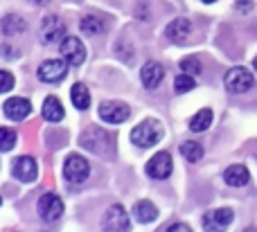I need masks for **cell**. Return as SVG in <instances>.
Wrapping results in <instances>:
<instances>
[{"instance_id":"obj_28","label":"cell","mask_w":257,"mask_h":232,"mask_svg":"<svg viewBox=\"0 0 257 232\" xmlns=\"http://www.w3.org/2000/svg\"><path fill=\"white\" fill-rule=\"evenodd\" d=\"M237 9H239L241 14H248L250 9H253V0H237Z\"/></svg>"},{"instance_id":"obj_17","label":"cell","mask_w":257,"mask_h":232,"mask_svg":"<svg viewBox=\"0 0 257 232\" xmlns=\"http://www.w3.org/2000/svg\"><path fill=\"white\" fill-rule=\"evenodd\" d=\"M133 216H136L138 223H151V221L158 219V210L151 201H138L133 205Z\"/></svg>"},{"instance_id":"obj_7","label":"cell","mask_w":257,"mask_h":232,"mask_svg":"<svg viewBox=\"0 0 257 232\" xmlns=\"http://www.w3.org/2000/svg\"><path fill=\"white\" fill-rule=\"evenodd\" d=\"M147 174L151 176V178H158V180H165L169 174H172L174 169V162H172V156H169L167 151H158L156 156L149 158V162H147Z\"/></svg>"},{"instance_id":"obj_6","label":"cell","mask_w":257,"mask_h":232,"mask_svg":"<svg viewBox=\"0 0 257 232\" xmlns=\"http://www.w3.org/2000/svg\"><path fill=\"white\" fill-rule=\"evenodd\" d=\"M68 75V61H59V59H50L39 66V79L45 84H59L63 77Z\"/></svg>"},{"instance_id":"obj_26","label":"cell","mask_w":257,"mask_h":232,"mask_svg":"<svg viewBox=\"0 0 257 232\" xmlns=\"http://www.w3.org/2000/svg\"><path fill=\"white\" fill-rule=\"evenodd\" d=\"M181 70L185 72V75H192V77L201 75V61L196 57H185L181 61Z\"/></svg>"},{"instance_id":"obj_11","label":"cell","mask_w":257,"mask_h":232,"mask_svg":"<svg viewBox=\"0 0 257 232\" xmlns=\"http://www.w3.org/2000/svg\"><path fill=\"white\" fill-rule=\"evenodd\" d=\"M128 214L122 205H111L104 214V230L106 232H128Z\"/></svg>"},{"instance_id":"obj_20","label":"cell","mask_w":257,"mask_h":232,"mask_svg":"<svg viewBox=\"0 0 257 232\" xmlns=\"http://www.w3.org/2000/svg\"><path fill=\"white\" fill-rule=\"evenodd\" d=\"M3 32L7 36H16V34H23L25 32V21L16 14H9V16L3 18Z\"/></svg>"},{"instance_id":"obj_27","label":"cell","mask_w":257,"mask_h":232,"mask_svg":"<svg viewBox=\"0 0 257 232\" xmlns=\"http://www.w3.org/2000/svg\"><path fill=\"white\" fill-rule=\"evenodd\" d=\"M14 88V77L7 70H0V93H7Z\"/></svg>"},{"instance_id":"obj_21","label":"cell","mask_w":257,"mask_h":232,"mask_svg":"<svg viewBox=\"0 0 257 232\" xmlns=\"http://www.w3.org/2000/svg\"><path fill=\"white\" fill-rule=\"evenodd\" d=\"M210 124H212V111H210V108H201V111L192 117L190 129L194 131V133H201V131L210 129Z\"/></svg>"},{"instance_id":"obj_29","label":"cell","mask_w":257,"mask_h":232,"mask_svg":"<svg viewBox=\"0 0 257 232\" xmlns=\"http://www.w3.org/2000/svg\"><path fill=\"white\" fill-rule=\"evenodd\" d=\"M167 232H192V228L187 223H172L167 228Z\"/></svg>"},{"instance_id":"obj_19","label":"cell","mask_w":257,"mask_h":232,"mask_svg":"<svg viewBox=\"0 0 257 232\" xmlns=\"http://www.w3.org/2000/svg\"><path fill=\"white\" fill-rule=\"evenodd\" d=\"M70 97H72L75 108H79V111H86V108L90 106V93H88V88H86L84 84H75V86H72Z\"/></svg>"},{"instance_id":"obj_16","label":"cell","mask_w":257,"mask_h":232,"mask_svg":"<svg viewBox=\"0 0 257 232\" xmlns=\"http://www.w3.org/2000/svg\"><path fill=\"white\" fill-rule=\"evenodd\" d=\"M248 178H250V174L244 165H230L226 169V174H223V180H226L230 187H244V185L248 183Z\"/></svg>"},{"instance_id":"obj_8","label":"cell","mask_w":257,"mask_h":232,"mask_svg":"<svg viewBox=\"0 0 257 232\" xmlns=\"http://www.w3.org/2000/svg\"><path fill=\"white\" fill-rule=\"evenodd\" d=\"M36 210H39L41 219L50 223V221H57L59 216L63 214V201L57 196V194H43V196L39 198Z\"/></svg>"},{"instance_id":"obj_18","label":"cell","mask_w":257,"mask_h":232,"mask_svg":"<svg viewBox=\"0 0 257 232\" xmlns=\"http://www.w3.org/2000/svg\"><path fill=\"white\" fill-rule=\"evenodd\" d=\"M66 111H63V104L59 102V97H48L43 102V117L48 122H61Z\"/></svg>"},{"instance_id":"obj_1","label":"cell","mask_w":257,"mask_h":232,"mask_svg":"<svg viewBox=\"0 0 257 232\" xmlns=\"http://www.w3.org/2000/svg\"><path fill=\"white\" fill-rule=\"evenodd\" d=\"M131 140H133L136 147L149 149V147H154V144H158L160 140H163V126H160V122H156V120H145L138 126H133Z\"/></svg>"},{"instance_id":"obj_2","label":"cell","mask_w":257,"mask_h":232,"mask_svg":"<svg viewBox=\"0 0 257 232\" xmlns=\"http://www.w3.org/2000/svg\"><path fill=\"white\" fill-rule=\"evenodd\" d=\"M63 174H66L68 183H72V185L86 183V178H88V174H90V165L79 153H70V156L66 158V165H63Z\"/></svg>"},{"instance_id":"obj_32","label":"cell","mask_w":257,"mask_h":232,"mask_svg":"<svg viewBox=\"0 0 257 232\" xmlns=\"http://www.w3.org/2000/svg\"><path fill=\"white\" fill-rule=\"evenodd\" d=\"M0 203H3V198H0Z\"/></svg>"},{"instance_id":"obj_25","label":"cell","mask_w":257,"mask_h":232,"mask_svg":"<svg viewBox=\"0 0 257 232\" xmlns=\"http://www.w3.org/2000/svg\"><path fill=\"white\" fill-rule=\"evenodd\" d=\"M194 86H196L194 84V77L185 75V72H183V75H178L176 81H174V90H176V93H190Z\"/></svg>"},{"instance_id":"obj_23","label":"cell","mask_w":257,"mask_h":232,"mask_svg":"<svg viewBox=\"0 0 257 232\" xmlns=\"http://www.w3.org/2000/svg\"><path fill=\"white\" fill-rule=\"evenodd\" d=\"M79 27H81V32H84V34H88V36H97L99 32L104 30V23L99 21L97 16H86V18H81Z\"/></svg>"},{"instance_id":"obj_31","label":"cell","mask_w":257,"mask_h":232,"mask_svg":"<svg viewBox=\"0 0 257 232\" xmlns=\"http://www.w3.org/2000/svg\"><path fill=\"white\" fill-rule=\"evenodd\" d=\"M253 68H255V70H257V57H255V61H253Z\"/></svg>"},{"instance_id":"obj_5","label":"cell","mask_w":257,"mask_h":232,"mask_svg":"<svg viewBox=\"0 0 257 232\" xmlns=\"http://www.w3.org/2000/svg\"><path fill=\"white\" fill-rule=\"evenodd\" d=\"M61 57L68 66H81L86 61V48L77 36H66L61 41Z\"/></svg>"},{"instance_id":"obj_24","label":"cell","mask_w":257,"mask_h":232,"mask_svg":"<svg viewBox=\"0 0 257 232\" xmlns=\"http://www.w3.org/2000/svg\"><path fill=\"white\" fill-rule=\"evenodd\" d=\"M16 144V131L0 126V151H12Z\"/></svg>"},{"instance_id":"obj_13","label":"cell","mask_w":257,"mask_h":232,"mask_svg":"<svg viewBox=\"0 0 257 232\" xmlns=\"http://www.w3.org/2000/svg\"><path fill=\"white\" fill-rule=\"evenodd\" d=\"M163 77H165V68L160 66L158 61H147L145 68L140 70V81L147 90L158 88V84L163 81Z\"/></svg>"},{"instance_id":"obj_22","label":"cell","mask_w":257,"mask_h":232,"mask_svg":"<svg viewBox=\"0 0 257 232\" xmlns=\"http://www.w3.org/2000/svg\"><path fill=\"white\" fill-rule=\"evenodd\" d=\"M181 153L185 160L190 162H199L201 158H203V147H201L196 140H187V142L181 144Z\"/></svg>"},{"instance_id":"obj_9","label":"cell","mask_w":257,"mask_h":232,"mask_svg":"<svg viewBox=\"0 0 257 232\" xmlns=\"http://www.w3.org/2000/svg\"><path fill=\"white\" fill-rule=\"evenodd\" d=\"M66 39V25L59 16H45L41 23V41L43 43H57Z\"/></svg>"},{"instance_id":"obj_10","label":"cell","mask_w":257,"mask_h":232,"mask_svg":"<svg viewBox=\"0 0 257 232\" xmlns=\"http://www.w3.org/2000/svg\"><path fill=\"white\" fill-rule=\"evenodd\" d=\"M128 115H131V108L122 102H102L99 106V117L108 124H122L128 120Z\"/></svg>"},{"instance_id":"obj_30","label":"cell","mask_w":257,"mask_h":232,"mask_svg":"<svg viewBox=\"0 0 257 232\" xmlns=\"http://www.w3.org/2000/svg\"><path fill=\"white\" fill-rule=\"evenodd\" d=\"M201 3H205V5H210V3H217V0H201Z\"/></svg>"},{"instance_id":"obj_4","label":"cell","mask_w":257,"mask_h":232,"mask_svg":"<svg viewBox=\"0 0 257 232\" xmlns=\"http://www.w3.org/2000/svg\"><path fill=\"white\" fill-rule=\"evenodd\" d=\"M235 214H232L230 207H217V210H210L203 214V230L205 232H226V228L232 223Z\"/></svg>"},{"instance_id":"obj_3","label":"cell","mask_w":257,"mask_h":232,"mask_svg":"<svg viewBox=\"0 0 257 232\" xmlns=\"http://www.w3.org/2000/svg\"><path fill=\"white\" fill-rule=\"evenodd\" d=\"M253 72L246 70V68H230L223 77V84H226L228 93H246L248 88H253Z\"/></svg>"},{"instance_id":"obj_15","label":"cell","mask_w":257,"mask_h":232,"mask_svg":"<svg viewBox=\"0 0 257 232\" xmlns=\"http://www.w3.org/2000/svg\"><path fill=\"white\" fill-rule=\"evenodd\" d=\"M190 32H192V23L187 21V18H176V21H172L167 25L165 34H167V39L172 41V43H185Z\"/></svg>"},{"instance_id":"obj_12","label":"cell","mask_w":257,"mask_h":232,"mask_svg":"<svg viewBox=\"0 0 257 232\" xmlns=\"http://www.w3.org/2000/svg\"><path fill=\"white\" fill-rule=\"evenodd\" d=\"M14 176H16L21 183H34L36 176H39V165H36V160L30 156H21L14 162Z\"/></svg>"},{"instance_id":"obj_14","label":"cell","mask_w":257,"mask_h":232,"mask_svg":"<svg viewBox=\"0 0 257 232\" xmlns=\"http://www.w3.org/2000/svg\"><path fill=\"white\" fill-rule=\"evenodd\" d=\"M3 111H5V115H7L9 120L21 122V120H25V117L32 113V104L27 102L25 97H12V99H7V102H5Z\"/></svg>"}]
</instances>
